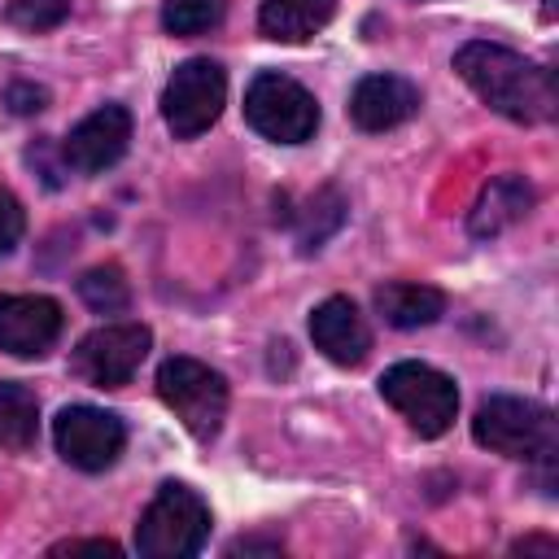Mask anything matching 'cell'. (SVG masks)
<instances>
[{
  "mask_svg": "<svg viewBox=\"0 0 559 559\" xmlns=\"http://www.w3.org/2000/svg\"><path fill=\"white\" fill-rule=\"evenodd\" d=\"M227 100V74L218 61L210 57H192L183 66H175V74L166 79L162 92V118L175 131V140H197L201 131H210L223 114Z\"/></svg>",
  "mask_w": 559,
  "mask_h": 559,
  "instance_id": "7",
  "label": "cell"
},
{
  "mask_svg": "<svg viewBox=\"0 0 559 559\" xmlns=\"http://www.w3.org/2000/svg\"><path fill=\"white\" fill-rule=\"evenodd\" d=\"M66 13H70V0H9L4 4V22L17 31H31V35L61 26Z\"/></svg>",
  "mask_w": 559,
  "mask_h": 559,
  "instance_id": "20",
  "label": "cell"
},
{
  "mask_svg": "<svg viewBox=\"0 0 559 559\" xmlns=\"http://www.w3.org/2000/svg\"><path fill=\"white\" fill-rule=\"evenodd\" d=\"M310 341L336 367H358L371 349V328L349 297H328L310 310Z\"/></svg>",
  "mask_w": 559,
  "mask_h": 559,
  "instance_id": "12",
  "label": "cell"
},
{
  "mask_svg": "<svg viewBox=\"0 0 559 559\" xmlns=\"http://www.w3.org/2000/svg\"><path fill=\"white\" fill-rule=\"evenodd\" d=\"M245 122L275 144H306L319 131V100L297 79L262 70L245 87Z\"/></svg>",
  "mask_w": 559,
  "mask_h": 559,
  "instance_id": "4",
  "label": "cell"
},
{
  "mask_svg": "<svg viewBox=\"0 0 559 559\" xmlns=\"http://www.w3.org/2000/svg\"><path fill=\"white\" fill-rule=\"evenodd\" d=\"M376 310H380V319H384L389 328L411 332V328L437 323L441 310H445V297H441V288H432V284L389 280L384 288H376Z\"/></svg>",
  "mask_w": 559,
  "mask_h": 559,
  "instance_id": "15",
  "label": "cell"
},
{
  "mask_svg": "<svg viewBox=\"0 0 559 559\" xmlns=\"http://www.w3.org/2000/svg\"><path fill=\"white\" fill-rule=\"evenodd\" d=\"M22 227H26V214H22L17 197L9 188H0V258L22 240Z\"/></svg>",
  "mask_w": 559,
  "mask_h": 559,
  "instance_id": "21",
  "label": "cell"
},
{
  "mask_svg": "<svg viewBox=\"0 0 559 559\" xmlns=\"http://www.w3.org/2000/svg\"><path fill=\"white\" fill-rule=\"evenodd\" d=\"M380 397L419 432V437H441L454 415H459V389L445 371L428 362H393L380 376Z\"/></svg>",
  "mask_w": 559,
  "mask_h": 559,
  "instance_id": "5",
  "label": "cell"
},
{
  "mask_svg": "<svg viewBox=\"0 0 559 559\" xmlns=\"http://www.w3.org/2000/svg\"><path fill=\"white\" fill-rule=\"evenodd\" d=\"M61 336V306L44 293L0 297V349L13 358H39Z\"/></svg>",
  "mask_w": 559,
  "mask_h": 559,
  "instance_id": "11",
  "label": "cell"
},
{
  "mask_svg": "<svg viewBox=\"0 0 559 559\" xmlns=\"http://www.w3.org/2000/svg\"><path fill=\"white\" fill-rule=\"evenodd\" d=\"M52 441H57V454L79 467V472H105L118 463L122 445H127V428L114 411H100V406H66L57 419H52Z\"/></svg>",
  "mask_w": 559,
  "mask_h": 559,
  "instance_id": "9",
  "label": "cell"
},
{
  "mask_svg": "<svg viewBox=\"0 0 559 559\" xmlns=\"http://www.w3.org/2000/svg\"><path fill=\"white\" fill-rule=\"evenodd\" d=\"M48 555H118V542H109V537H74V542H57Z\"/></svg>",
  "mask_w": 559,
  "mask_h": 559,
  "instance_id": "22",
  "label": "cell"
},
{
  "mask_svg": "<svg viewBox=\"0 0 559 559\" xmlns=\"http://www.w3.org/2000/svg\"><path fill=\"white\" fill-rule=\"evenodd\" d=\"M472 437L507 459H550L555 454V415L528 397H489L472 419Z\"/></svg>",
  "mask_w": 559,
  "mask_h": 559,
  "instance_id": "6",
  "label": "cell"
},
{
  "mask_svg": "<svg viewBox=\"0 0 559 559\" xmlns=\"http://www.w3.org/2000/svg\"><path fill=\"white\" fill-rule=\"evenodd\" d=\"M39 437V402L26 384L0 380V450H31Z\"/></svg>",
  "mask_w": 559,
  "mask_h": 559,
  "instance_id": "17",
  "label": "cell"
},
{
  "mask_svg": "<svg viewBox=\"0 0 559 559\" xmlns=\"http://www.w3.org/2000/svg\"><path fill=\"white\" fill-rule=\"evenodd\" d=\"M223 22V0H166L162 26L170 35H205Z\"/></svg>",
  "mask_w": 559,
  "mask_h": 559,
  "instance_id": "19",
  "label": "cell"
},
{
  "mask_svg": "<svg viewBox=\"0 0 559 559\" xmlns=\"http://www.w3.org/2000/svg\"><path fill=\"white\" fill-rule=\"evenodd\" d=\"M44 100H48V92L35 87V83H13V87H9V105H13L17 114H35V109H44Z\"/></svg>",
  "mask_w": 559,
  "mask_h": 559,
  "instance_id": "23",
  "label": "cell"
},
{
  "mask_svg": "<svg viewBox=\"0 0 559 559\" xmlns=\"http://www.w3.org/2000/svg\"><path fill=\"white\" fill-rule=\"evenodd\" d=\"M210 537V507L197 489H188L183 480H166L157 485L153 502L144 507L140 524H135V550L144 559H183L197 555Z\"/></svg>",
  "mask_w": 559,
  "mask_h": 559,
  "instance_id": "2",
  "label": "cell"
},
{
  "mask_svg": "<svg viewBox=\"0 0 559 559\" xmlns=\"http://www.w3.org/2000/svg\"><path fill=\"white\" fill-rule=\"evenodd\" d=\"M148 345H153V332L144 323H127V319L122 323H105V328H92L74 345L70 371L79 380L96 384V389H122L140 371Z\"/></svg>",
  "mask_w": 559,
  "mask_h": 559,
  "instance_id": "8",
  "label": "cell"
},
{
  "mask_svg": "<svg viewBox=\"0 0 559 559\" xmlns=\"http://www.w3.org/2000/svg\"><path fill=\"white\" fill-rule=\"evenodd\" d=\"M454 70L493 114H502L511 122H550L559 114L555 74L515 48L472 39L454 52Z\"/></svg>",
  "mask_w": 559,
  "mask_h": 559,
  "instance_id": "1",
  "label": "cell"
},
{
  "mask_svg": "<svg viewBox=\"0 0 559 559\" xmlns=\"http://www.w3.org/2000/svg\"><path fill=\"white\" fill-rule=\"evenodd\" d=\"M533 205V188L520 179V175H498L489 179V188L480 192V201L472 205V218H467V231L476 240H489L498 231H507L511 223H520Z\"/></svg>",
  "mask_w": 559,
  "mask_h": 559,
  "instance_id": "14",
  "label": "cell"
},
{
  "mask_svg": "<svg viewBox=\"0 0 559 559\" xmlns=\"http://www.w3.org/2000/svg\"><path fill=\"white\" fill-rule=\"evenodd\" d=\"M79 297L96 314H118V310L131 306V284L114 262H105V266H92V271L79 275Z\"/></svg>",
  "mask_w": 559,
  "mask_h": 559,
  "instance_id": "18",
  "label": "cell"
},
{
  "mask_svg": "<svg viewBox=\"0 0 559 559\" xmlns=\"http://www.w3.org/2000/svg\"><path fill=\"white\" fill-rule=\"evenodd\" d=\"M157 397L175 411V419L197 441L218 437V428L227 419V380L201 358H183V354L166 358L157 367Z\"/></svg>",
  "mask_w": 559,
  "mask_h": 559,
  "instance_id": "3",
  "label": "cell"
},
{
  "mask_svg": "<svg viewBox=\"0 0 559 559\" xmlns=\"http://www.w3.org/2000/svg\"><path fill=\"white\" fill-rule=\"evenodd\" d=\"M127 144H131V109L100 105L61 140V162L79 175H100L127 153Z\"/></svg>",
  "mask_w": 559,
  "mask_h": 559,
  "instance_id": "10",
  "label": "cell"
},
{
  "mask_svg": "<svg viewBox=\"0 0 559 559\" xmlns=\"http://www.w3.org/2000/svg\"><path fill=\"white\" fill-rule=\"evenodd\" d=\"M336 13V0H262L258 26L275 44H301L319 35Z\"/></svg>",
  "mask_w": 559,
  "mask_h": 559,
  "instance_id": "16",
  "label": "cell"
},
{
  "mask_svg": "<svg viewBox=\"0 0 559 559\" xmlns=\"http://www.w3.org/2000/svg\"><path fill=\"white\" fill-rule=\"evenodd\" d=\"M419 114V87L402 74H367L349 96V118L362 131H393Z\"/></svg>",
  "mask_w": 559,
  "mask_h": 559,
  "instance_id": "13",
  "label": "cell"
}]
</instances>
